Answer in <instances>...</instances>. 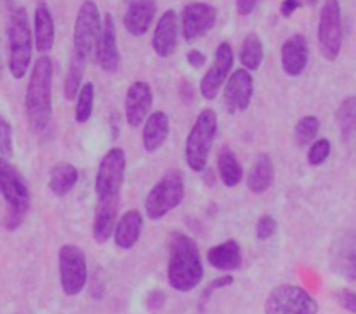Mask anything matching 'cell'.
<instances>
[{"instance_id": "6da1fadb", "label": "cell", "mask_w": 356, "mask_h": 314, "mask_svg": "<svg viewBox=\"0 0 356 314\" xmlns=\"http://www.w3.org/2000/svg\"><path fill=\"white\" fill-rule=\"evenodd\" d=\"M204 278L200 250L197 243L184 233L170 235L169 283L177 292H190L200 285Z\"/></svg>"}, {"instance_id": "cb8c5ba5", "label": "cell", "mask_w": 356, "mask_h": 314, "mask_svg": "<svg viewBox=\"0 0 356 314\" xmlns=\"http://www.w3.org/2000/svg\"><path fill=\"white\" fill-rule=\"evenodd\" d=\"M207 261L219 271H235L242 266V250L235 240H226L209 250Z\"/></svg>"}, {"instance_id": "d6986e66", "label": "cell", "mask_w": 356, "mask_h": 314, "mask_svg": "<svg viewBox=\"0 0 356 314\" xmlns=\"http://www.w3.org/2000/svg\"><path fill=\"white\" fill-rule=\"evenodd\" d=\"M118 198H99L94 212L92 236L99 245L106 243L111 238L117 226Z\"/></svg>"}, {"instance_id": "30bf717a", "label": "cell", "mask_w": 356, "mask_h": 314, "mask_svg": "<svg viewBox=\"0 0 356 314\" xmlns=\"http://www.w3.org/2000/svg\"><path fill=\"white\" fill-rule=\"evenodd\" d=\"M318 44L327 61H336L343 45V23H341L339 0H325L320 13Z\"/></svg>"}, {"instance_id": "52a82bcc", "label": "cell", "mask_w": 356, "mask_h": 314, "mask_svg": "<svg viewBox=\"0 0 356 314\" xmlns=\"http://www.w3.org/2000/svg\"><path fill=\"white\" fill-rule=\"evenodd\" d=\"M101 26L103 24H101L99 9L92 0H86L76 13L75 26H73V47H75L73 56L87 63V59L96 51Z\"/></svg>"}, {"instance_id": "e575fe53", "label": "cell", "mask_w": 356, "mask_h": 314, "mask_svg": "<svg viewBox=\"0 0 356 314\" xmlns=\"http://www.w3.org/2000/svg\"><path fill=\"white\" fill-rule=\"evenodd\" d=\"M13 155V127L3 117H0V160L6 162Z\"/></svg>"}, {"instance_id": "4316f807", "label": "cell", "mask_w": 356, "mask_h": 314, "mask_svg": "<svg viewBox=\"0 0 356 314\" xmlns=\"http://www.w3.org/2000/svg\"><path fill=\"white\" fill-rule=\"evenodd\" d=\"M79 181V170L72 163L59 162L52 167L51 176H49V188L56 197H66Z\"/></svg>"}, {"instance_id": "5b68a950", "label": "cell", "mask_w": 356, "mask_h": 314, "mask_svg": "<svg viewBox=\"0 0 356 314\" xmlns=\"http://www.w3.org/2000/svg\"><path fill=\"white\" fill-rule=\"evenodd\" d=\"M9 35V69L14 78H23L31 61V30L26 10L17 7L10 13L7 23Z\"/></svg>"}, {"instance_id": "3957f363", "label": "cell", "mask_w": 356, "mask_h": 314, "mask_svg": "<svg viewBox=\"0 0 356 314\" xmlns=\"http://www.w3.org/2000/svg\"><path fill=\"white\" fill-rule=\"evenodd\" d=\"M216 132H218L216 111L211 108H205L197 117L191 131L188 132L186 144H184V158H186L188 167L193 172H202L207 167Z\"/></svg>"}, {"instance_id": "836d02e7", "label": "cell", "mask_w": 356, "mask_h": 314, "mask_svg": "<svg viewBox=\"0 0 356 314\" xmlns=\"http://www.w3.org/2000/svg\"><path fill=\"white\" fill-rule=\"evenodd\" d=\"M330 155V141L329 139H316L315 142H312L308 151V162L309 165L318 167L329 158Z\"/></svg>"}, {"instance_id": "e0dca14e", "label": "cell", "mask_w": 356, "mask_h": 314, "mask_svg": "<svg viewBox=\"0 0 356 314\" xmlns=\"http://www.w3.org/2000/svg\"><path fill=\"white\" fill-rule=\"evenodd\" d=\"M96 58L106 73H115L120 65V52L117 47V28L111 14H106L101 26L99 40L96 45Z\"/></svg>"}, {"instance_id": "ba28073f", "label": "cell", "mask_w": 356, "mask_h": 314, "mask_svg": "<svg viewBox=\"0 0 356 314\" xmlns=\"http://www.w3.org/2000/svg\"><path fill=\"white\" fill-rule=\"evenodd\" d=\"M318 304L301 287L280 285L273 288L266 299L264 314H316Z\"/></svg>"}, {"instance_id": "d6a6232c", "label": "cell", "mask_w": 356, "mask_h": 314, "mask_svg": "<svg viewBox=\"0 0 356 314\" xmlns=\"http://www.w3.org/2000/svg\"><path fill=\"white\" fill-rule=\"evenodd\" d=\"M320 131V120L313 115L302 117L294 129V139L299 146L312 144Z\"/></svg>"}, {"instance_id": "74e56055", "label": "cell", "mask_w": 356, "mask_h": 314, "mask_svg": "<svg viewBox=\"0 0 356 314\" xmlns=\"http://www.w3.org/2000/svg\"><path fill=\"white\" fill-rule=\"evenodd\" d=\"M259 0H236V10L240 16H249L256 10Z\"/></svg>"}, {"instance_id": "f546056e", "label": "cell", "mask_w": 356, "mask_h": 314, "mask_svg": "<svg viewBox=\"0 0 356 314\" xmlns=\"http://www.w3.org/2000/svg\"><path fill=\"white\" fill-rule=\"evenodd\" d=\"M336 120L344 139H350L351 135L356 134V96L346 97L341 103L336 113Z\"/></svg>"}, {"instance_id": "60d3db41", "label": "cell", "mask_w": 356, "mask_h": 314, "mask_svg": "<svg viewBox=\"0 0 356 314\" xmlns=\"http://www.w3.org/2000/svg\"><path fill=\"white\" fill-rule=\"evenodd\" d=\"M232 283H233V278H232V276H222V278H219V280H214V281H212V285H211V287H209L207 294H204V297H205V295H209V294H211L212 290H216V288L228 287V285H232Z\"/></svg>"}, {"instance_id": "4fadbf2b", "label": "cell", "mask_w": 356, "mask_h": 314, "mask_svg": "<svg viewBox=\"0 0 356 314\" xmlns=\"http://www.w3.org/2000/svg\"><path fill=\"white\" fill-rule=\"evenodd\" d=\"M254 94V80L247 69H236L225 82V106L228 113L235 115L250 106Z\"/></svg>"}, {"instance_id": "d4e9b609", "label": "cell", "mask_w": 356, "mask_h": 314, "mask_svg": "<svg viewBox=\"0 0 356 314\" xmlns=\"http://www.w3.org/2000/svg\"><path fill=\"white\" fill-rule=\"evenodd\" d=\"M35 45L37 51L45 54L54 45V19L44 2H40L35 9Z\"/></svg>"}, {"instance_id": "7bdbcfd3", "label": "cell", "mask_w": 356, "mask_h": 314, "mask_svg": "<svg viewBox=\"0 0 356 314\" xmlns=\"http://www.w3.org/2000/svg\"><path fill=\"white\" fill-rule=\"evenodd\" d=\"M0 68H2V61H0Z\"/></svg>"}, {"instance_id": "ac0fdd59", "label": "cell", "mask_w": 356, "mask_h": 314, "mask_svg": "<svg viewBox=\"0 0 356 314\" xmlns=\"http://www.w3.org/2000/svg\"><path fill=\"white\" fill-rule=\"evenodd\" d=\"M177 14L174 10H165L159 19L153 33V51L160 58H170L177 47Z\"/></svg>"}, {"instance_id": "d590c367", "label": "cell", "mask_w": 356, "mask_h": 314, "mask_svg": "<svg viewBox=\"0 0 356 314\" xmlns=\"http://www.w3.org/2000/svg\"><path fill=\"white\" fill-rule=\"evenodd\" d=\"M275 231H277V221H275L271 215H263V217H259V221H257L256 224V236L261 242L270 240L271 236L275 235Z\"/></svg>"}, {"instance_id": "4dcf8cb0", "label": "cell", "mask_w": 356, "mask_h": 314, "mask_svg": "<svg viewBox=\"0 0 356 314\" xmlns=\"http://www.w3.org/2000/svg\"><path fill=\"white\" fill-rule=\"evenodd\" d=\"M75 99V122L76 124H86L92 117L94 111V83H83Z\"/></svg>"}, {"instance_id": "f35d334b", "label": "cell", "mask_w": 356, "mask_h": 314, "mask_svg": "<svg viewBox=\"0 0 356 314\" xmlns=\"http://www.w3.org/2000/svg\"><path fill=\"white\" fill-rule=\"evenodd\" d=\"M299 7H301V2H299V0H284L280 6L282 16L291 17L292 14H294V10H298Z\"/></svg>"}, {"instance_id": "b9f144b4", "label": "cell", "mask_w": 356, "mask_h": 314, "mask_svg": "<svg viewBox=\"0 0 356 314\" xmlns=\"http://www.w3.org/2000/svg\"><path fill=\"white\" fill-rule=\"evenodd\" d=\"M305 2H308V3H312V6H313V3H316V2H318V0H305Z\"/></svg>"}, {"instance_id": "8d00e7d4", "label": "cell", "mask_w": 356, "mask_h": 314, "mask_svg": "<svg viewBox=\"0 0 356 314\" xmlns=\"http://www.w3.org/2000/svg\"><path fill=\"white\" fill-rule=\"evenodd\" d=\"M336 299L346 311L356 314V283H351V287H346L337 292Z\"/></svg>"}, {"instance_id": "ffe728a7", "label": "cell", "mask_w": 356, "mask_h": 314, "mask_svg": "<svg viewBox=\"0 0 356 314\" xmlns=\"http://www.w3.org/2000/svg\"><path fill=\"white\" fill-rule=\"evenodd\" d=\"M156 6L153 0H129L124 14V26L134 37H141L149 30L155 17Z\"/></svg>"}, {"instance_id": "44dd1931", "label": "cell", "mask_w": 356, "mask_h": 314, "mask_svg": "<svg viewBox=\"0 0 356 314\" xmlns=\"http://www.w3.org/2000/svg\"><path fill=\"white\" fill-rule=\"evenodd\" d=\"M308 40L302 35H292L282 45V68L289 76H299L308 65Z\"/></svg>"}, {"instance_id": "1f68e13d", "label": "cell", "mask_w": 356, "mask_h": 314, "mask_svg": "<svg viewBox=\"0 0 356 314\" xmlns=\"http://www.w3.org/2000/svg\"><path fill=\"white\" fill-rule=\"evenodd\" d=\"M83 68H86V61L76 56H73L72 63H70V69L66 73V78H65V97L68 101H73L76 97L80 90V82H82V76H83Z\"/></svg>"}, {"instance_id": "9c48e42d", "label": "cell", "mask_w": 356, "mask_h": 314, "mask_svg": "<svg viewBox=\"0 0 356 314\" xmlns=\"http://www.w3.org/2000/svg\"><path fill=\"white\" fill-rule=\"evenodd\" d=\"M125 151L122 148H111L106 155L101 158L99 169L96 174V190L97 200L99 198H120L122 186L125 179Z\"/></svg>"}, {"instance_id": "7402d4cb", "label": "cell", "mask_w": 356, "mask_h": 314, "mask_svg": "<svg viewBox=\"0 0 356 314\" xmlns=\"http://www.w3.org/2000/svg\"><path fill=\"white\" fill-rule=\"evenodd\" d=\"M170 132V122L163 111L149 113L145 120V131H143V144L148 153L159 151L167 141Z\"/></svg>"}, {"instance_id": "5bb4252c", "label": "cell", "mask_w": 356, "mask_h": 314, "mask_svg": "<svg viewBox=\"0 0 356 314\" xmlns=\"http://www.w3.org/2000/svg\"><path fill=\"white\" fill-rule=\"evenodd\" d=\"M216 17H218V13L211 3H188L183 10V16H181L184 38L191 42L207 35L216 24Z\"/></svg>"}, {"instance_id": "484cf974", "label": "cell", "mask_w": 356, "mask_h": 314, "mask_svg": "<svg viewBox=\"0 0 356 314\" xmlns=\"http://www.w3.org/2000/svg\"><path fill=\"white\" fill-rule=\"evenodd\" d=\"M275 179V167L273 162L268 155H259L257 156L256 163L250 167L249 174H247V188H249L252 193L261 195L264 191H268L273 184Z\"/></svg>"}, {"instance_id": "277c9868", "label": "cell", "mask_w": 356, "mask_h": 314, "mask_svg": "<svg viewBox=\"0 0 356 314\" xmlns=\"http://www.w3.org/2000/svg\"><path fill=\"white\" fill-rule=\"evenodd\" d=\"M0 193L9 207L6 215V228L13 231L26 217L31 197L23 176L3 160H0Z\"/></svg>"}, {"instance_id": "8fae6325", "label": "cell", "mask_w": 356, "mask_h": 314, "mask_svg": "<svg viewBox=\"0 0 356 314\" xmlns=\"http://www.w3.org/2000/svg\"><path fill=\"white\" fill-rule=\"evenodd\" d=\"M59 278L68 297L79 295L87 283L86 254L76 245H63L59 250Z\"/></svg>"}, {"instance_id": "8992f818", "label": "cell", "mask_w": 356, "mask_h": 314, "mask_svg": "<svg viewBox=\"0 0 356 314\" xmlns=\"http://www.w3.org/2000/svg\"><path fill=\"white\" fill-rule=\"evenodd\" d=\"M184 200V179L179 170L167 172L146 197V215L153 221L165 217Z\"/></svg>"}, {"instance_id": "83f0119b", "label": "cell", "mask_w": 356, "mask_h": 314, "mask_svg": "<svg viewBox=\"0 0 356 314\" xmlns=\"http://www.w3.org/2000/svg\"><path fill=\"white\" fill-rule=\"evenodd\" d=\"M218 172L226 188H235L242 183L243 169L235 153L229 148H222L218 155Z\"/></svg>"}, {"instance_id": "2e32d148", "label": "cell", "mask_w": 356, "mask_h": 314, "mask_svg": "<svg viewBox=\"0 0 356 314\" xmlns=\"http://www.w3.org/2000/svg\"><path fill=\"white\" fill-rule=\"evenodd\" d=\"M330 267L350 283H356V229L336 240L330 252Z\"/></svg>"}, {"instance_id": "ab89813d", "label": "cell", "mask_w": 356, "mask_h": 314, "mask_svg": "<svg viewBox=\"0 0 356 314\" xmlns=\"http://www.w3.org/2000/svg\"><path fill=\"white\" fill-rule=\"evenodd\" d=\"M188 63H190L193 68H202V66L205 65V56L202 54L200 51H197V49H193V51L188 52Z\"/></svg>"}, {"instance_id": "f1b7e54d", "label": "cell", "mask_w": 356, "mask_h": 314, "mask_svg": "<svg viewBox=\"0 0 356 314\" xmlns=\"http://www.w3.org/2000/svg\"><path fill=\"white\" fill-rule=\"evenodd\" d=\"M264 58L263 42L256 33H249L242 42L240 47V63L243 65V69L247 72H254L261 66Z\"/></svg>"}, {"instance_id": "9a60e30c", "label": "cell", "mask_w": 356, "mask_h": 314, "mask_svg": "<svg viewBox=\"0 0 356 314\" xmlns=\"http://www.w3.org/2000/svg\"><path fill=\"white\" fill-rule=\"evenodd\" d=\"M153 104V92L152 87L146 82H134L127 89L125 94V120H127L129 127L138 129L139 125L145 124L148 118L149 111H152Z\"/></svg>"}, {"instance_id": "7c38bea8", "label": "cell", "mask_w": 356, "mask_h": 314, "mask_svg": "<svg viewBox=\"0 0 356 314\" xmlns=\"http://www.w3.org/2000/svg\"><path fill=\"white\" fill-rule=\"evenodd\" d=\"M233 61H235V56H233L232 45L228 42H221L216 49L214 63L200 82V94L205 99L212 101L218 97L219 89L228 80L229 72L233 68Z\"/></svg>"}, {"instance_id": "603a6c76", "label": "cell", "mask_w": 356, "mask_h": 314, "mask_svg": "<svg viewBox=\"0 0 356 314\" xmlns=\"http://www.w3.org/2000/svg\"><path fill=\"white\" fill-rule=\"evenodd\" d=\"M143 229V215L139 210H129L115 226V243L118 249L129 250L138 243Z\"/></svg>"}, {"instance_id": "7a4b0ae2", "label": "cell", "mask_w": 356, "mask_h": 314, "mask_svg": "<svg viewBox=\"0 0 356 314\" xmlns=\"http://www.w3.org/2000/svg\"><path fill=\"white\" fill-rule=\"evenodd\" d=\"M28 124L35 132L47 129L52 117V61L42 56L35 61L24 96Z\"/></svg>"}]
</instances>
